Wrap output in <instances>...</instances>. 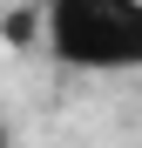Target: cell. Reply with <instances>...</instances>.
<instances>
[{
	"instance_id": "1",
	"label": "cell",
	"mask_w": 142,
	"mask_h": 148,
	"mask_svg": "<svg viewBox=\"0 0 142 148\" xmlns=\"http://www.w3.org/2000/svg\"><path fill=\"white\" fill-rule=\"evenodd\" d=\"M41 47L75 74H142V0H41Z\"/></svg>"
}]
</instances>
